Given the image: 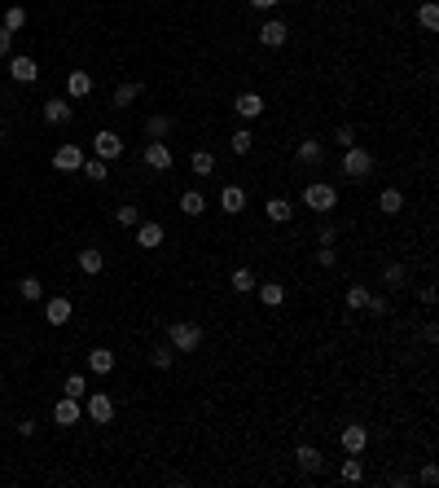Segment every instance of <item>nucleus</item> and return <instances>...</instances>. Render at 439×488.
Returning <instances> with one entry per match:
<instances>
[{"label":"nucleus","mask_w":439,"mask_h":488,"mask_svg":"<svg viewBox=\"0 0 439 488\" xmlns=\"http://www.w3.org/2000/svg\"><path fill=\"white\" fill-rule=\"evenodd\" d=\"M334 238H338L334 224H321V229H316V247H334Z\"/></svg>","instance_id":"nucleus-42"},{"label":"nucleus","mask_w":439,"mask_h":488,"mask_svg":"<svg viewBox=\"0 0 439 488\" xmlns=\"http://www.w3.org/2000/svg\"><path fill=\"white\" fill-rule=\"evenodd\" d=\"M71 119V106L62 102V97H48L44 102V123H67Z\"/></svg>","instance_id":"nucleus-23"},{"label":"nucleus","mask_w":439,"mask_h":488,"mask_svg":"<svg viewBox=\"0 0 439 488\" xmlns=\"http://www.w3.org/2000/svg\"><path fill=\"white\" fill-rule=\"evenodd\" d=\"M233 290H237V295H246V290H255V273L251 269H233Z\"/></svg>","instance_id":"nucleus-33"},{"label":"nucleus","mask_w":439,"mask_h":488,"mask_svg":"<svg viewBox=\"0 0 439 488\" xmlns=\"http://www.w3.org/2000/svg\"><path fill=\"white\" fill-rule=\"evenodd\" d=\"M382 286L386 290H404V286H409V269H404V264H386L382 269Z\"/></svg>","instance_id":"nucleus-21"},{"label":"nucleus","mask_w":439,"mask_h":488,"mask_svg":"<svg viewBox=\"0 0 439 488\" xmlns=\"http://www.w3.org/2000/svg\"><path fill=\"white\" fill-rule=\"evenodd\" d=\"M92 150H97V158H119L123 154V137L119 133H110V128H102V133H97V141H92Z\"/></svg>","instance_id":"nucleus-4"},{"label":"nucleus","mask_w":439,"mask_h":488,"mask_svg":"<svg viewBox=\"0 0 439 488\" xmlns=\"http://www.w3.org/2000/svg\"><path fill=\"white\" fill-rule=\"evenodd\" d=\"M365 308H369L373 317H386V313H391V299H386V295H369V304H365Z\"/></svg>","instance_id":"nucleus-41"},{"label":"nucleus","mask_w":439,"mask_h":488,"mask_svg":"<svg viewBox=\"0 0 439 488\" xmlns=\"http://www.w3.org/2000/svg\"><path fill=\"white\" fill-rule=\"evenodd\" d=\"M268 220L272 224H290V220H295V207H290V198H268Z\"/></svg>","instance_id":"nucleus-20"},{"label":"nucleus","mask_w":439,"mask_h":488,"mask_svg":"<svg viewBox=\"0 0 439 488\" xmlns=\"http://www.w3.org/2000/svg\"><path fill=\"white\" fill-rule=\"evenodd\" d=\"M115 224H123V229H137V224H141V211H137L132 203H123V207L115 211Z\"/></svg>","instance_id":"nucleus-32"},{"label":"nucleus","mask_w":439,"mask_h":488,"mask_svg":"<svg viewBox=\"0 0 439 488\" xmlns=\"http://www.w3.org/2000/svg\"><path fill=\"white\" fill-rule=\"evenodd\" d=\"M286 40H290V27L281 18H268L264 27H259V44H264V48H281Z\"/></svg>","instance_id":"nucleus-5"},{"label":"nucleus","mask_w":439,"mask_h":488,"mask_svg":"<svg viewBox=\"0 0 439 488\" xmlns=\"http://www.w3.org/2000/svg\"><path fill=\"white\" fill-rule=\"evenodd\" d=\"M145 168L172 172V150H167V141H150V145H145Z\"/></svg>","instance_id":"nucleus-6"},{"label":"nucleus","mask_w":439,"mask_h":488,"mask_svg":"<svg viewBox=\"0 0 439 488\" xmlns=\"http://www.w3.org/2000/svg\"><path fill=\"white\" fill-rule=\"evenodd\" d=\"M251 5H255V9H264V13H268V9H277V0H251Z\"/></svg>","instance_id":"nucleus-47"},{"label":"nucleus","mask_w":439,"mask_h":488,"mask_svg":"<svg viewBox=\"0 0 439 488\" xmlns=\"http://www.w3.org/2000/svg\"><path fill=\"white\" fill-rule=\"evenodd\" d=\"M229 145H233V154H251V145H255V137L246 133V128H237V133H233V141H229Z\"/></svg>","instance_id":"nucleus-37"},{"label":"nucleus","mask_w":439,"mask_h":488,"mask_svg":"<svg viewBox=\"0 0 439 488\" xmlns=\"http://www.w3.org/2000/svg\"><path fill=\"white\" fill-rule=\"evenodd\" d=\"M27 27V9L22 5H9L5 9V31H22Z\"/></svg>","instance_id":"nucleus-36"},{"label":"nucleus","mask_w":439,"mask_h":488,"mask_svg":"<svg viewBox=\"0 0 439 488\" xmlns=\"http://www.w3.org/2000/svg\"><path fill=\"white\" fill-rule=\"evenodd\" d=\"M67 93H71V97H88V93H92V75H88V71H71V75H67Z\"/></svg>","instance_id":"nucleus-24"},{"label":"nucleus","mask_w":439,"mask_h":488,"mask_svg":"<svg viewBox=\"0 0 439 488\" xmlns=\"http://www.w3.org/2000/svg\"><path fill=\"white\" fill-rule=\"evenodd\" d=\"M220 207L229 211V216L246 211V189H242V185H224V189H220Z\"/></svg>","instance_id":"nucleus-15"},{"label":"nucleus","mask_w":439,"mask_h":488,"mask_svg":"<svg viewBox=\"0 0 439 488\" xmlns=\"http://www.w3.org/2000/svg\"><path fill=\"white\" fill-rule=\"evenodd\" d=\"M18 295H22L27 304H31V299H44V282H40V278H22V282H18Z\"/></svg>","instance_id":"nucleus-30"},{"label":"nucleus","mask_w":439,"mask_h":488,"mask_svg":"<svg viewBox=\"0 0 439 488\" xmlns=\"http://www.w3.org/2000/svg\"><path fill=\"white\" fill-rule=\"evenodd\" d=\"M88 370L97 374V379H102V374H110V370H115V352H110V348H92V352H88Z\"/></svg>","instance_id":"nucleus-19"},{"label":"nucleus","mask_w":439,"mask_h":488,"mask_svg":"<svg viewBox=\"0 0 439 488\" xmlns=\"http://www.w3.org/2000/svg\"><path fill=\"white\" fill-rule=\"evenodd\" d=\"M71 313H75V308H71L67 295H57V299H48V304H44V321H48V325H67Z\"/></svg>","instance_id":"nucleus-9"},{"label":"nucleus","mask_w":439,"mask_h":488,"mask_svg":"<svg viewBox=\"0 0 439 488\" xmlns=\"http://www.w3.org/2000/svg\"><path fill=\"white\" fill-rule=\"evenodd\" d=\"M295 458H299V470H307V475H316V470L325 466L321 449H312V445H299V449H295Z\"/></svg>","instance_id":"nucleus-18"},{"label":"nucleus","mask_w":439,"mask_h":488,"mask_svg":"<svg viewBox=\"0 0 439 488\" xmlns=\"http://www.w3.org/2000/svg\"><path fill=\"white\" fill-rule=\"evenodd\" d=\"M237 115L242 119H259L264 115V97L259 93H237Z\"/></svg>","instance_id":"nucleus-17"},{"label":"nucleus","mask_w":439,"mask_h":488,"mask_svg":"<svg viewBox=\"0 0 439 488\" xmlns=\"http://www.w3.org/2000/svg\"><path fill=\"white\" fill-rule=\"evenodd\" d=\"M150 361H154V370H167V365L176 361V348H172V344H162V348H154V356H150Z\"/></svg>","instance_id":"nucleus-39"},{"label":"nucleus","mask_w":439,"mask_h":488,"mask_svg":"<svg viewBox=\"0 0 439 488\" xmlns=\"http://www.w3.org/2000/svg\"><path fill=\"white\" fill-rule=\"evenodd\" d=\"M334 259H338L334 247H321V251H316V264H321V269H334Z\"/></svg>","instance_id":"nucleus-44"},{"label":"nucleus","mask_w":439,"mask_h":488,"mask_svg":"<svg viewBox=\"0 0 439 488\" xmlns=\"http://www.w3.org/2000/svg\"><path fill=\"white\" fill-rule=\"evenodd\" d=\"M62 392H67V396H84L88 392V379H84V374H67V383H62Z\"/></svg>","instance_id":"nucleus-35"},{"label":"nucleus","mask_w":439,"mask_h":488,"mask_svg":"<svg viewBox=\"0 0 439 488\" xmlns=\"http://www.w3.org/2000/svg\"><path fill=\"white\" fill-rule=\"evenodd\" d=\"M369 172H373V154L361 150V145H347L343 150V176L347 181H365Z\"/></svg>","instance_id":"nucleus-2"},{"label":"nucleus","mask_w":439,"mask_h":488,"mask_svg":"<svg viewBox=\"0 0 439 488\" xmlns=\"http://www.w3.org/2000/svg\"><path fill=\"white\" fill-rule=\"evenodd\" d=\"M172 115H150V119H145V137H150V141H162V137H167L172 133Z\"/></svg>","instance_id":"nucleus-22"},{"label":"nucleus","mask_w":439,"mask_h":488,"mask_svg":"<svg viewBox=\"0 0 439 488\" xmlns=\"http://www.w3.org/2000/svg\"><path fill=\"white\" fill-rule=\"evenodd\" d=\"M88 418L97 422V427H106V422H115V400H110L106 392H97V396L88 400Z\"/></svg>","instance_id":"nucleus-7"},{"label":"nucleus","mask_w":439,"mask_h":488,"mask_svg":"<svg viewBox=\"0 0 439 488\" xmlns=\"http://www.w3.org/2000/svg\"><path fill=\"white\" fill-rule=\"evenodd\" d=\"M53 168L57 172H79L84 168V150H79V145H62V150L53 154Z\"/></svg>","instance_id":"nucleus-8"},{"label":"nucleus","mask_w":439,"mask_h":488,"mask_svg":"<svg viewBox=\"0 0 439 488\" xmlns=\"http://www.w3.org/2000/svg\"><path fill=\"white\" fill-rule=\"evenodd\" d=\"M417 22L426 27V31H435V27H439V9H435V5H421V9H417Z\"/></svg>","instance_id":"nucleus-40"},{"label":"nucleus","mask_w":439,"mask_h":488,"mask_svg":"<svg viewBox=\"0 0 439 488\" xmlns=\"http://www.w3.org/2000/svg\"><path fill=\"white\" fill-rule=\"evenodd\" d=\"M9 75L18 79V84H36V79H40V67H36V57H13V62H9Z\"/></svg>","instance_id":"nucleus-14"},{"label":"nucleus","mask_w":439,"mask_h":488,"mask_svg":"<svg viewBox=\"0 0 439 488\" xmlns=\"http://www.w3.org/2000/svg\"><path fill=\"white\" fill-rule=\"evenodd\" d=\"M334 141L343 145V150H347V145H356V128H351V123H343V128H338V133H334Z\"/></svg>","instance_id":"nucleus-43"},{"label":"nucleus","mask_w":439,"mask_h":488,"mask_svg":"<svg viewBox=\"0 0 439 488\" xmlns=\"http://www.w3.org/2000/svg\"><path fill=\"white\" fill-rule=\"evenodd\" d=\"M79 269H84V273H92V278H97V273L106 269V255L97 251V247H84V251H79Z\"/></svg>","instance_id":"nucleus-26"},{"label":"nucleus","mask_w":439,"mask_h":488,"mask_svg":"<svg viewBox=\"0 0 439 488\" xmlns=\"http://www.w3.org/2000/svg\"><path fill=\"white\" fill-rule=\"evenodd\" d=\"M137 97H141V84H137V79H132V84H119V88H115V110H127Z\"/></svg>","instance_id":"nucleus-29"},{"label":"nucleus","mask_w":439,"mask_h":488,"mask_svg":"<svg viewBox=\"0 0 439 488\" xmlns=\"http://www.w3.org/2000/svg\"><path fill=\"white\" fill-rule=\"evenodd\" d=\"M189 168L198 176H211V172H216V154H211V150H193L189 154Z\"/></svg>","instance_id":"nucleus-28"},{"label":"nucleus","mask_w":439,"mask_h":488,"mask_svg":"<svg viewBox=\"0 0 439 488\" xmlns=\"http://www.w3.org/2000/svg\"><path fill=\"white\" fill-rule=\"evenodd\" d=\"M255 295L264 308H281L286 304V286L281 282H255Z\"/></svg>","instance_id":"nucleus-12"},{"label":"nucleus","mask_w":439,"mask_h":488,"mask_svg":"<svg viewBox=\"0 0 439 488\" xmlns=\"http://www.w3.org/2000/svg\"><path fill=\"white\" fill-rule=\"evenodd\" d=\"M167 344L176 352H198L202 348V325L198 321H172L167 325Z\"/></svg>","instance_id":"nucleus-1"},{"label":"nucleus","mask_w":439,"mask_h":488,"mask_svg":"<svg viewBox=\"0 0 439 488\" xmlns=\"http://www.w3.org/2000/svg\"><path fill=\"white\" fill-rule=\"evenodd\" d=\"M400 207H404V194L400 189H382L378 194V211H382V216H400Z\"/></svg>","instance_id":"nucleus-25"},{"label":"nucleus","mask_w":439,"mask_h":488,"mask_svg":"<svg viewBox=\"0 0 439 488\" xmlns=\"http://www.w3.org/2000/svg\"><path fill=\"white\" fill-rule=\"evenodd\" d=\"M343 480H347V484H361V480H365V466H361V458H356V453H351V458H343Z\"/></svg>","instance_id":"nucleus-34"},{"label":"nucleus","mask_w":439,"mask_h":488,"mask_svg":"<svg viewBox=\"0 0 439 488\" xmlns=\"http://www.w3.org/2000/svg\"><path fill=\"white\" fill-rule=\"evenodd\" d=\"M417 484H426V488H435V484H439V470H435V466H421V475H417Z\"/></svg>","instance_id":"nucleus-45"},{"label":"nucleus","mask_w":439,"mask_h":488,"mask_svg":"<svg viewBox=\"0 0 439 488\" xmlns=\"http://www.w3.org/2000/svg\"><path fill=\"white\" fill-rule=\"evenodd\" d=\"M303 203L312 207V211H334L338 189H334V185H325V181H312V185H303Z\"/></svg>","instance_id":"nucleus-3"},{"label":"nucleus","mask_w":439,"mask_h":488,"mask_svg":"<svg viewBox=\"0 0 439 488\" xmlns=\"http://www.w3.org/2000/svg\"><path fill=\"white\" fill-rule=\"evenodd\" d=\"M53 422H57V427H75V422H79V400L75 396H62L53 405Z\"/></svg>","instance_id":"nucleus-13"},{"label":"nucleus","mask_w":439,"mask_h":488,"mask_svg":"<svg viewBox=\"0 0 439 488\" xmlns=\"http://www.w3.org/2000/svg\"><path fill=\"white\" fill-rule=\"evenodd\" d=\"M9 48H13V31L0 27V57H9Z\"/></svg>","instance_id":"nucleus-46"},{"label":"nucleus","mask_w":439,"mask_h":488,"mask_svg":"<svg viewBox=\"0 0 439 488\" xmlns=\"http://www.w3.org/2000/svg\"><path fill=\"white\" fill-rule=\"evenodd\" d=\"M137 247H141V251H154V247H162V224H154V220H141V224H137Z\"/></svg>","instance_id":"nucleus-10"},{"label":"nucleus","mask_w":439,"mask_h":488,"mask_svg":"<svg viewBox=\"0 0 439 488\" xmlns=\"http://www.w3.org/2000/svg\"><path fill=\"white\" fill-rule=\"evenodd\" d=\"M338 440H343V449H347V453H365V445H369V431L361 427V422H347Z\"/></svg>","instance_id":"nucleus-11"},{"label":"nucleus","mask_w":439,"mask_h":488,"mask_svg":"<svg viewBox=\"0 0 439 488\" xmlns=\"http://www.w3.org/2000/svg\"><path fill=\"white\" fill-rule=\"evenodd\" d=\"M365 304H369V286H347V308H356V313H361Z\"/></svg>","instance_id":"nucleus-38"},{"label":"nucleus","mask_w":439,"mask_h":488,"mask_svg":"<svg viewBox=\"0 0 439 488\" xmlns=\"http://www.w3.org/2000/svg\"><path fill=\"white\" fill-rule=\"evenodd\" d=\"M295 158L303 163V168H316V163L325 158V145H321L316 137H307V141H299V150H295Z\"/></svg>","instance_id":"nucleus-16"},{"label":"nucleus","mask_w":439,"mask_h":488,"mask_svg":"<svg viewBox=\"0 0 439 488\" xmlns=\"http://www.w3.org/2000/svg\"><path fill=\"white\" fill-rule=\"evenodd\" d=\"M79 172H84V176H88V181H106V176H110V168H106V158H84V168H79Z\"/></svg>","instance_id":"nucleus-31"},{"label":"nucleus","mask_w":439,"mask_h":488,"mask_svg":"<svg viewBox=\"0 0 439 488\" xmlns=\"http://www.w3.org/2000/svg\"><path fill=\"white\" fill-rule=\"evenodd\" d=\"M181 211H185V216H202V211H207L202 189H185V194H181Z\"/></svg>","instance_id":"nucleus-27"}]
</instances>
